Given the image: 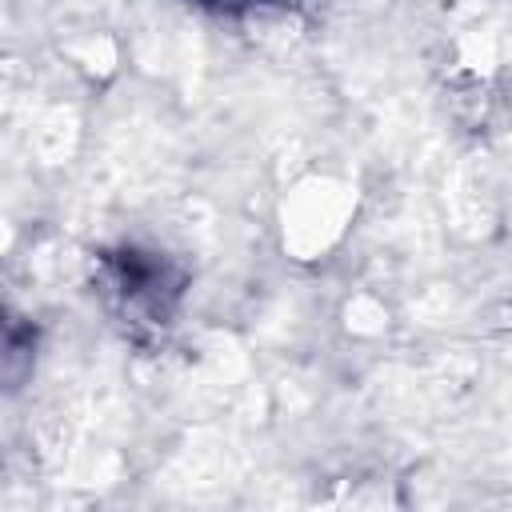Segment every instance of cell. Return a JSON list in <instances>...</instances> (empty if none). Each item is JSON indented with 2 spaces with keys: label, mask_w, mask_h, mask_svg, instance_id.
<instances>
[{
  "label": "cell",
  "mask_w": 512,
  "mask_h": 512,
  "mask_svg": "<svg viewBox=\"0 0 512 512\" xmlns=\"http://www.w3.org/2000/svg\"><path fill=\"white\" fill-rule=\"evenodd\" d=\"M200 8H212V12H224V16H236V12H248V8H260L268 0H196Z\"/></svg>",
  "instance_id": "2"
},
{
  "label": "cell",
  "mask_w": 512,
  "mask_h": 512,
  "mask_svg": "<svg viewBox=\"0 0 512 512\" xmlns=\"http://www.w3.org/2000/svg\"><path fill=\"white\" fill-rule=\"evenodd\" d=\"M100 296L132 332H160L172 324L184 296V268L152 248H116L100 256Z\"/></svg>",
  "instance_id": "1"
}]
</instances>
